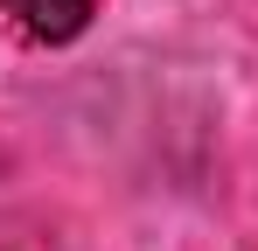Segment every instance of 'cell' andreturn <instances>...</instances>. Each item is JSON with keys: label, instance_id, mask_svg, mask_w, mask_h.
<instances>
[{"label": "cell", "instance_id": "6da1fadb", "mask_svg": "<svg viewBox=\"0 0 258 251\" xmlns=\"http://www.w3.org/2000/svg\"><path fill=\"white\" fill-rule=\"evenodd\" d=\"M0 7L21 21L28 42H49V49L77 42V35L91 28V14H98V0H0Z\"/></svg>", "mask_w": 258, "mask_h": 251}]
</instances>
